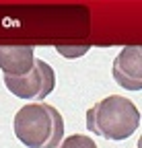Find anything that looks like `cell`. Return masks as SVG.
Listing matches in <instances>:
<instances>
[{
	"instance_id": "1",
	"label": "cell",
	"mask_w": 142,
	"mask_h": 148,
	"mask_svg": "<svg viewBox=\"0 0 142 148\" xmlns=\"http://www.w3.org/2000/svg\"><path fill=\"white\" fill-rule=\"evenodd\" d=\"M140 123L138 107L121 95H109L86 111V127L99 138L121 142L128 140Z\"/></svg>"
},
{
	"instance_id": "2",
	"label": "cell",
	"mask_w": 142,
	"mask_h": 148,
	"mask_svg": "<svg viewBox=\"0 0 142 148\" xmlns=\"http://www.w3.org/2000/svg\"><path fill=\"white\" fill-rule=\"evenodd\" d=\"M14 136L27 148H56L64 138V117L49 103H29L14 115Z\"/></svg>"
},
{
	"instance_id": "3",
	"label": "cell",
	"mask_w": 142,
	"mask_h": 148,
	"mask_svg": "<svg viewBox=\"0 0 142 148\" xmlns=\"http://www.w3.org/2000/svg\"><path fill=\"white\" fill-rule=\"evenodd\" d=\"M4 84L19 99H45L56 86V74L47 62L35 60L33 68L23 76H4Z\"/></svg>"
},
{
	"instance_id": "4",
	"label": "cell",
	"mask_w": 142,
	"mask_h": 148,
	"mask_svg": "<svg viewBox=\"0 0 142 148\" xmlns=\"http://www.w3.org/2000/svg\"><path fill=\"white\" fill-rule=\"evenodd\" d=\"M113 78L126 90L142 88V49L138 45H126L113 60Z\"/></svg>"
},
{
	"instance_id": "5",
	"label": "cell",
	"mask_w": 142,
	"mask_h": 148,
	"mask_svg": "<svg viewBox=\"0 0 142 148\" xmlns=\"http://www.w3.org/2000/svg\"><path fill=\"white\" fill-rule=\"evenodd\" d=\"M35 60L29 45H0V70L4 76H23L33 68Z\"/></svg>"
},
{
	"instance_id": "6",
	"label": "cell",
	"mask_w": 142,
	"mask_h": 148,
	"mask_svg": "<svg viewBox=\"0 0 142 148\" xmlns=\"http://www.w3.org/2000/svg\"><path fill=\"white\" fill-rule=\"evenodd\" d=\"M56 148H99V146L95 144L93 138H88V136L72 134V136H68V138H62V142Z\"/></svg>"
}]
</instances>
